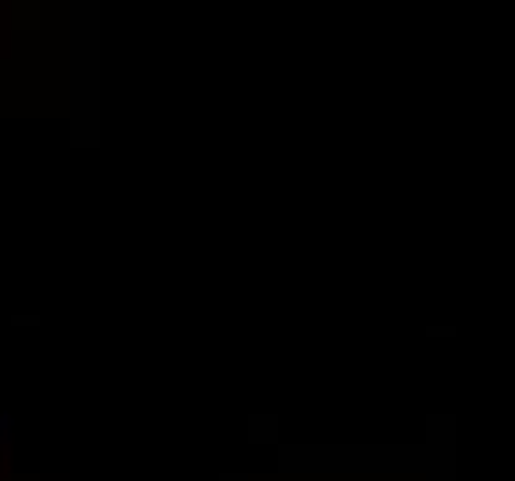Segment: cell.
<instances>
[{
  "label": "cell",
  "mask_w": 515,
  "mask_h": 481,
  "mask_svg": "<svg viewBox=\"0 0 515 481\" xmlns=\"http://www.w3.org/2000/svg\"><path fill=\"white\" fill-rule=\"evenodd\" d=\"M8 426H11V418H8V415H0V448L8 444Z\"/></svg>",
  "instance_id": "obj_1"
}]
</instances>
